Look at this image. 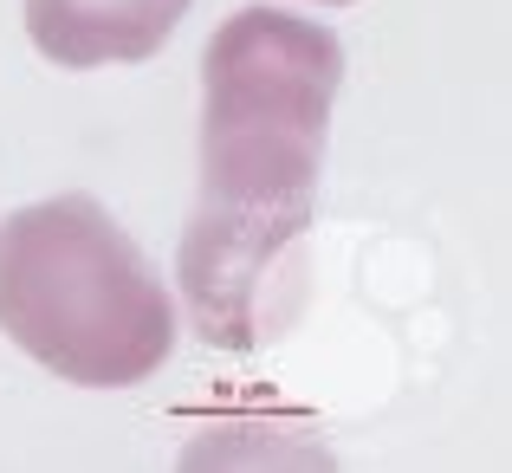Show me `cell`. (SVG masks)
<instances>
[{"mask_svg": "<svg viewBox=\"0 0 512 473\" xmlns=\"http://www.w3.org/2000/svg\"><path fill=\"white\" fill-rule=\"evenodd\" d=\"M195 0H20L26 39L46 65L65 72H104V65H143L175 39Z\"/></svg>", "mask_w": 512, "mask_h": 473, "instance_id": "3", "label": "cell"}, {"mask_svg": "<svg viewBox=\"0 0 512 473\" xmlns=\"http://www.w3.org/2000/svg\"><path fill=\"white\" fill-rule=\"evenodd\" d=\"M312 7H350V0H312Z\"/></svg>", "mask_w": 512, "mask_h": 473, "instance_id": "4", "label": "cell"}, {"mask_svg": "<svg viewBox=\"0 0 512 473\" xmlns=\"http://www.w3.org/2000/svg\"><path fill=\"white\" fill-rule=\"evenodd\" d=\"M0 331L59 383L137 389L169 370L182 305L98 195H46L0 221Z\"/></svg>", "mask_w": 512, "mask_h": 473, "instance_id": "2", "label": "cell"}, {"mask_svg": "<svg viewBox=\"0 0 512 473\" xmlns=\"http://www.w3.org/2000/svg\"><path fill=\"white\" fill-rule=\"evenodd\" d=\"M338 91L344 39L273 0L227 13L201 46V182L169 286L208 350L247 357L299 324Z\"/></svg>", "mask_w": 512, "mask_h": 473, "instance_id": "1", "label": "cell"}]
</instances>
